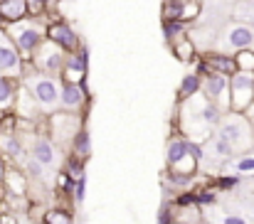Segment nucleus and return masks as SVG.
I'll list each match as a JSON object with an SVG mask.
<instances>
[{"label": "nucleus", "instance_id": "f257e3e1", "mask_svg": "<svg viewBox=\"0 0 254 224\" xmlns=\"http://www.w3.org/2000/svg\"><path fill=\"white\" fill-rule=\"evenodd\" d=\"M215 128H217L215 136L227 141L235 148V153L237 150H250V146H254V126L245 113L227 111V113H222V118Z\"/></svg>", "mask_w": 254, "mask_h": 224}, {"label": "nucleus", "instance_id": "f03ea898", "mask_svg": "<svg viewBox=\"0 0 254 224\" xmlns=\"http://www.w3.org/2000/svg\"><path fill=\"white\" fill-rule=\"evenodd\" d=\"M22 86L32 94L35 104L45 113H52L60 106V79L55 74H42L35 69L30 74H22Z\"/></svg>", "mask_w": 254, "mask_h": 224}, {"label": "nucleus", "instance_id": "7ed1b4c3", "mask_svg": "<svg viewBox=\"0 0 254 224\" xmlns=\"http://www.w3.org/2000/svg\"><path fill=\"white\" fill-rule=\"evenodd\" d=\"M45 25L40 22V20H27V17H20V20H15V22H10L7 25V37L15 42V47H17V52L22 55V59L25 62H30V57H32V52L40 47V42L45 40Z\"/></svg>", "mask_w": 254, "mask_h": 224}, {"label": "nucleus", "instance_id": "20e7f679", "mask_svg": "<svg viewBox=\"0 0 254 224\" xmlns=\"http://www.w3.org/2000/svg\"><path fill=\"white\" fill-rule=\"evenodd\" d=\"M227 96H230V111L245 113L254 104V72L237 69L232 76H227Z\"/></svg>", "mask_w": 254, "mask_h": 224}, {"label": "nucleus", "instance_id": "39448f33", "mask_svg": "<svg viewBox=\"0 0 254 224\" xmlns=\"http://www.w3.org/2000/svg\"><path fill=\"white\" fill-rule=\"evenodd\" d=\"M64 50L60 47V45H55L52 40H42L40 42V47L32 52V57H30V62L35 64V69L37 72H42V74H60L62 72V67H64Z\"/></svg>", "mask_w": 254, "mask_h": 224}, {"label": "nucleus", "instance_id": "423d86ee", "mask_svg": "<svg viewBox=\"0 0 254 224\" xmlns=\"http://www.w3.org/2000/svg\"><path fill=\"white\" fill-rule=\"evenodd\" d=\"M166 160H168L170 172H183V175H195L197 160L190 153V138L178 136L168 141V150H166Z\"/></svg>", "mask_w": 254, "mask_h": 224}, {"label": "nucleus", "instance_id": "0eeeda50", "mask_svg": "<svg viewBox=\"0 0 254 224\" xmlns=\"http://www.w3.org/2000/svg\"><path fill=\"white\" fill-rule=\"evenodd\" d=\"M252 42H254V25H247V22H232L220 35V50H225V52L247 50V47H252Z\"/></svg>", "mask_w": 254, "mask_h": 224}, {"label": "nucleus", "instance_id": "6e6552de", "mask_svg": "<svg viewBox=\"0 0 254 224\" xmlns=\"http://www.w3.org/2000/svg\"><path fill=\"white\" fill-rule=\"evenodd\" d=\"M22 72H25V59L17 52L15 42L7 37V32L0 27V74L17 76L20 79Z\"/></svg>", "mask_w": 254, "mask_h": 224}, {"label": "nucleus", "instance_id": "1a4fd4ad", "mask_svg": "<svg viewBox=\"0 0 254 224\" xmlns=\"http://www.w3.org/2000/svg\"><path fill=\"white\" fill-rule=\"evenodd\" d=\"M200 94L217 104L222 111H230V96H227V76L215 74V72H207L202 74V86H200Z\"/></svg>", "mask_w": 254, "mask_h": 224}, {"label": "nucleus", "instance_id": "9d476101", "mask_svg": "<svg viewBox=\"0 0 254 224\" xmlns=\"http://www.w3.org/2000/svg\"><path fill=\"white\" fill-rule=\"evenodd\" d=\"M207 72H215V74H222V76H232L237 72L235 57H232V55H225V52H207V55H202V62H200L197 74H207Z\"/></svg>", "mask_w": 254, "mask_h": 224}, {"label": "nucleus", "instance_id": "9b49d317", "mask_svg": "<svg viewBox=\"0 0 254 224\" xmlns=\"http://www.w3.org/2000/svg\"><path fill=\"white\" fill-rule=\"evenodd\" d=\"M45 37H47V40H52L55 45H60L64 52H74V50H79V47H82L79 37L74 35V30H72L67 22H52V25H47Z\"/></svg>", "mask_w": 254, "mask_h": 224}, {"label": "nucleus", "instance_id": "f8f14e48", "mask_svg": "<svg viewBox=\"0 0 254 224\" xmlns=\"http://www.w3.org/2000/svg\"><path fill=\"white\" fill-rule=\"evenodd\" d=\"M86 104V89L79 81H62L60 84V106L67 111H79Z\"/></svg>", "mask_w": 254, "mask_h": 224}, {"label": "nucleus", "instance_id": "ddd939ff", "mask_svg": "<svg viewBox=\"0 0 254 224\" xmlns=\"http://www.w3.org/2000/svg\"><path fill=\"white\" fill-rule=\"evenodd\" d=\"M62 81H79L84 84V74H86V50L79 47L74 52H69L64 57V67H62Z\"/></svg>", "mask_w": 254, "mask_h": 224}, {"label": "nucleus", "instance_id": "4468645a", "mask_svg": "<svg viewBox=\"0 0 254 224\" xmlns=\"http://www.w3.org/2000/svg\"><path fill=\"white\" fill-rule=\"evenodd\" d=\"M32 158L37 163H42L45 168H52L60 163V155H57V146L50 141V138H37L32 143Z\"/></svg>", "mask_w": 254, "mask_h": 224}, {"label": "nucleus", "instance_id": "2eb2a0df", "mask_svg": "<svg viewBox=\"0 0 254 224\" xmlns=\"http://www.w3.org/2000/svg\"><path fill=\"white\" fill-rule=\"evenodd\" d=\"M17 89H20V81H17V76L0 74V111H5V109H10V106L15 104Z\"/></svg>", "mask_w": 254, "mask_h": 224}, {"label": "nucleus", "instance_id": "dca6fc26", "mask_svg": "<svg viewBox=\"0 0 254 224\" xmlns=\"http://www.w3.org/2000/svg\"><path fill=\"white\" fill-rule=\"evenodd\" d=\"M200 146H202V150H207L210 155H215V158H220V160H230V158L235 155V148H232L227 141H222L220 136H210V138H205Z\"/></svg>", "mask_w": 254, "mask_h": 224}, {"label": "nucleus", "instance_id": "f3484780", "mask_svg": "<svg viewBox=\"0 0 254 224\" xmlns=\"http://www.w3.org/2000/svg\"><path fill=\"white\" fill-rule=\"evenodd\" d=\"M25 15H27L25 0H0V20L15 22V20H20Z\"/></svg>", "mask_w": 254, "mask_h": 224}, {"label": "nucleus", "instance_id": "a211bd4d", "mask_svg": "<svg viewBox=\"0 0 254 224\" xmlns=\"http://www.w3.org/2000/svg\"><path fill=\"white\" fill-rule=\"evenodd\" d=\"M200 86H202V74H197V72L185 74L183 81H180V86H178V99L183 101V99H190V96L200 94Z\"/></svg>", "mask_w": 254, "mask_h": 224}, {"label": "nucleus", "instance_id": "6ab92c4d", "mask_svg": "<svg viewBox=\"0 0 254 224\" xmlns=\"http://www.w3.org/2000/svg\"><path fill=\"white\" fill-rule=\"evenodd\" d=\"M12 106H17V111H20V116H35L37 113V104H35V99H32V94L25 89V86H20L17 89V96H15V104Z\"/></svg>", "mask_w": 254, "mask_h": 224}, {"label": "nucleus", "instance_id": "aec40b11", "mask_svg": "<svg viewBox=\"0 0 254 224\" xmlns=\"http://www.w3.org/2000/svg\"><path fill=\"white\" fill-rule=\"evenodd\" d=\"M185 32H188V22L185 20H168V17H163V37H166L168 45H173L180 37H185Z\"/></svg>", "mask_w": 254, "mask_h": 224}, {"label": "nucleus", "instance_id": "412c9836", "mask_svg": "<svg viewBox=\"0 0 254 224\" xmlns=\"http://www.w3.org/2000/svg\"><path fill=\"white\" fill-rule=\"evenodd\" d=\"M173 52H175V57L180 59V62H192L195 59V45H192V40L185 35V37H180V40H175L173 45Z\"/></svg>", "mask_w": 254, "mask_h": 224}, {"label": "nucleus", "instance_id": "4be33fe9", "mask_svg": "<svg viewBox=\"0 0 254 224\" xmlns=\"http://www.w3.org/2000/svg\"><path fill=\"white\" fill-rule=\"evenodd\" d=\"M72 148L77 153V158H89L91 155V136H89V131L82 128V131H77L74 133V138H72Z\"/></svg>", "mask_w": 254, "mask_h": 224}, {"label": "nucleus", "instance_id": "5701e85b", "mask_svg": "<svg viewBox=\"0 0 254 224\" xmlns=\"http://www.w3.org/2000/svg\"><path fill=\"white\" fill-rule=\"evenodd\" d=\"M0 146H2V153H7L10 158H22V143H20V138L15 136V133H2V138H0Z\"/></svg>", "mask_w": 254, "mask_h": 224}, {"label": "nucleus", "instance_id": "b1692460", "mask_svg": "<svg viewBox=\"0 0 254 224\" xmlns=\"http://www.w3.org/2000/svg\"><path fill=\"white\" fill-rule=\"evenodd\" d=\"M5 185H7L10 195H17V197L25 195V187H27L22 172H17V170H7V172H5Z\"/></svg>", "mask_w": 254, "mask_h": 224}, {"label": "nucleus", "instance_id": "393cba45", "mask_svg": "<svg viewBox=\"0 0 254 224\" xmlns=\"http://www.w3.org/2000/svg\"><path fill=\"white\" fill-rule=\"evenodd\" d=\"M232 57H235L237 69H242V72H254V50L252 47L237 50V55H232Z\"/></svg>", "mask_w": 254, "mask_h": 224}, {"label": "nucleus", "instance_id": "a878e982", "mask_svg": "<svg viewBox=\"0 0 254 224\" xmlns=\"http://www.w3.org/2000/svg\"><path fill=\"white\" fill-rule=\"evenodd\" d=\"M235 17L250 20V25H254V0H240L235 7Z\"/></svg>", "mask_w": 254, "mask_h": 224}, {"label": "nucleus", "instance_id": "bb28decb", "mask_svg": "<svg viewBox=\"0 0 254 224\" xmlns=\"http://www.w3.org/2000/svg\"><path fill=\"white\" fill-rule=\"evenodd\" d=\"M45 224H74V217L64 210H50L45 215Z\"/></svg>", "mask_w": 254, "mask_h": 224}, {"label": "nucleus", "instance_id": "cd10ccee", "mask_svg": "<svg viewBox=\"0 0 254 224\" xmlns=\"http://www.w3.org/2000/svg\"><path fill=\"white\" fill-rule=\"evenodd\" d=\"M200 10H202V2L200 0H183V15H180V20H195L197 15H200Z\"/></svg>", "mask_w": 254, "mask_h": 224}, {"label": "nucleus", "instance_id": "c85d7f7f", "mask_svg": "<svg viewBox=\"0 0 254 224\" xmlns=\"http://www.w3.org/2000/svg\"><path fill=\"white\" fill-rule=\"evenodd\" d=\"M183 15V0H163V17L180 20Z\"/></svg>", "mask_w": 254, "mask_h": 224}, {"label": "nucleus", "instance_id": "c756f323", "mask_svg": "<svg viewBox=\"0 0 254 224\" xmlns=\"http://www.w3.org/2000/svg\"><path fill=\"white\" fill-rule=\"evenodd\" d=\"M235 170H237V175H250L254 172V155H245V158H240L237 163H235Z\"/></svg>", "mask_w": 254, "mask_h": 224}, {"label": "nucleus", "instance_id": "7c9ffc66", "mask_svg": "<svg viewBox=\"0 0 254 224\" xmlns=\"http://www.w3.org/2000/svg\"><path fill=\"white\" fill-rule=\"evenodd\" d=\"M47 2H50V0H25V7H27V15H32V17H40V15L45 12V7H47Z\"/></svg>", "mask_w": 254, "mask_h": 224}, {"label": "nucleus", "instance_id": "2f4dec72", "mask_svg": "<svg viewBox=\"0 0 254 224\" xmlns=\"http://www.w3.org/2000/svg\"><path fill=\"white\" fill-rule=\"evenodd\" d=\"M72 195H74V202H77V205L84 202V195H86V177L84 175H79V177L74 180V190H72Z\"/></svg>", "mask_w": 254, "mask_h": 224}, {"label": "nucleus", "instance_id": "473e14b6", "mask_svg": "<svg viewBox=\"0 0 254 224\" xmlns=\"http://www.w3.org/2000/svg\"><path fill=\"white\" fill-rule=\"evenodd\" d=\"M27 175L35 177V180H42V175H45V165L37 163L35 158H27Z\"/></svg>", "mask_w": 254, "mask_h": 224}, {"label": "nucleus", "instance_id": "72a5a7b5", "mask_svg": "<svg viewBox=\"0 0 254 224\" xmlns=\"http://www.w3.org/2000/svg\"><path fill=\"white\" fill-rule=\"evenodd\" d=\"M215 202H217V192H212V190L195 192V205H215Z\"/></svg>", "mask_w": 254, "mask_h": 224}, {"label": "nucleus", "instance_id": "f704fd0d", "mask_svg": "<svg viewBox=\"0 0 254 224\" xmlns=\"http://www.w3.org/2000/svg\"><path fill=\"white\" fill-rule=\"evenodd\" d=\"M240 177H242V175H225V177L217 180V187H220V190H235V187L240 185Z\"/></svg>", "mask_w": 254, "mask_h": 224}, {"label": "nucleus", "instance_id": "c9c22d12", "mask_svg": "<svg viewBox=\"0 0 254 224\" xmlns=\"http://www.w3.org/2000/svg\"><path fill=\"white\" fill-rule=\"evenodd\" d=\"M220 224H247V220L242 215H225Z\"/></svg>", "mask_w": 254, "mask_h": 224}, {"label": "nucleus", "instance_id": "e433bc0d", "mask_svg": "<svg viewBox=\"0 0 254 224\" xmlns=\"http://www.w3.org/2000/svg\"><path fill=\"white\" fill-rule=\"evenodd\" d=\"M158 224H173V212L161 210V215H158Z\"/></svg>", "mask_w": 254, "mask_h": 224}, {"label": "nucleus", "instance_id": "4c0bfd02", "mask_svg": "<svg viewBox=\"0 0 254 224\" xmlns=\"http://www.w3.org/2000/svg\"><path fill=\"white\" fill-rule=\"evenodd\" d=\"M0 224H15V220L10 215H0Z\"/></svg>", "mask_w": 254, "mask_h": 224}, {"label": "nucleus", "instance_id": "58836bf2", "mask_svg": "<svg viewBox=\"0 0 254 224\" xmlns=\"http://www.w3.org/2000/svg\"><path fill=\"white\" fill-rule=\"evenodd\" d=\"M252 50H254V42H252Z\"/></svg>", "mask_w": 254, "mask_h": 224}, {"label": "nucleus", "instance_id": "ea45409f", "mask_svg": "<svg viewBox=\"0 0 254 224\" xmlns=\"http://www.w3.org/2000/svg\"><path fill=\"white\" fill-rule=\"evenodd\" d=\"M252 126H254V123H252Z\"/></svg>", "mask_w": 254, "mask_h": 224}]
</instances>
